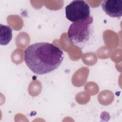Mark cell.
Returning a JSON list of instances; mask_svg holds the SVG:
<instances>
[{
  "label": "cell",
  "instance_id": "cell-1",
  "mask_svg": "<svg viewBox=\"0 0 122 122\" xmlns=\"http://www.w3.org/2000/svg\"><path fill=\"white\" fill-rule=\"evenodd\" d=\"M64 59L63 51L48 42H37L29 45L24 51V61L34 73L44 75L57 69Z\"/></svg>",
  "mask_w": 122,
  "mask_h": 122
},
{
  "label": "cell",
  "instance_id": "cell-2",
  "mask_svg": "<svg viewBox=\"0 0 122 122\" xmlns=\"http://www.w3.org/2000/svg\"><path fill=\"white\" fill-rule=\"evenodd\" d=\"M93 18L92 16L73 22L69 27L67 34L71 43L82 48L92 38L94 31Z\"/></svg>",
  "mask_w": 122,
  "mask_h": 122
},
{
  "label": "cell",
  "instance_id": "cell-3",
  "mask_svg": "<svg viewBox=\"0 0 122 122\" xmlns=\"http://www.w3.org/2000/svg\"><path fill=\"white\" fill-rule=\"evenodd\" d=\"M90 13L89 5L82 0H73L65 7L66 17L72 22L88 18Z\"/></svg>",
  "mask_w": 122,
  "mask_h": 122
},
{
  "label": "cell",
  "instance_id": "cell-4",
  "mask_svg": "<svg viewBox=\"0 0 122 122\" xmlns=\"http://www.w3.org/2000/svg\"><path fill=\"white\" fill-rule=\"evenodd\" d=\"M104 12L112 18H119L122 16V0H105L102 3Z\"/></svg>",
  "mask_w": 122,
  "mask_h": 122
},
{
  "label": "cell",
  "instance_id": "cell-5",
  "mask_svg": "<svg viewBox=\"0 0 122 122\" xmlns=\"http://www.w3.org/2000/svg\"><path fill=\"white\" fill-rule=\"evenodd\" d=\"M12 37V29L8 25L0 24V44L6 45L9 43Z\"/></svg>",
  "mask_w": 122,
  "mask_h": 122
}]
</instances>
